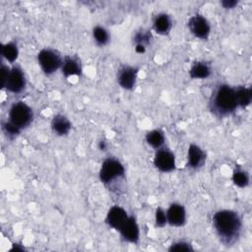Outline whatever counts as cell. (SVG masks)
<instances>
[{
  "label": "cell",
  "mask_w": 252,
  "mask_h": 252,
  "mask_svg": "<svg viewBox=\"0 0 252 252\" xmlns=\"http://www.w3.org/2000/svg\"><path fill=\"white\" fill-rule=\"evenodd\" d=\"M145 138H146L147 144L156 150L161 149L163 147L164 141H165L164 134L159 129H154V130L148 132L146 134Z\"/></svg>",
  "instance_id": "19"
},
{
  "label": "cell",
  "mask_w": 252,
  "mask_h": 252,
  "mask_svg": "<svg viewBox=\"0 0 252 252\" xmlns=\"http://www.w3.org/2000/svg\"><path fill=\"white\" fill-rule=\"evenodd\" d=\"M130 216L127 214L126 210L120 206H113L111 207L105 218V222L108 224L109 227L119 231L120 228L124 225Z\"/></svg>",
  "instance_id": "10"
},
{
  "label": "cell",
  "mask_w": 252,
  "mask_h": 252,
  "mask_svg": "<svg viewBox=\"0 0 252 252\" xmlns=\"http://www.w3.org/2000/svg\"><path fill=\"white\" fill-rule=\"evenodd\" d=\"M172 28V20L166 13H158L153 21L154 31L160 35L167 34Z\"/></svg>",
  "instance_id": "15"
},
{
  "label": "cell",
  "mask_w": 252,
  "mask_h": 252,
  "mask_svg": "<svg viewBox=\"0 0 252 252\" xmlns=\"http://www.w3.org/2000/svg\"><path fill=\"white\" fill-rule=\"evenodd\" d=\"M137 77H138L137 68L130 65H123L119 68L117 72V83L122 89L126 91H130L135 88Z\"/></svg>",
  "instance_id": "9"
},
{
  "label": "cell",
  "mask_w": 252,
  "mask_h": 252,
  "mask_svg": "<svg viewBox=\"0 0 252 252\" xmlns=\"http://www.w3.org/2000/svg\"><path fill=\"white\" fill-rule=\"evenodd\" d=\"M212 111L220 116H225L238 108L235 88L221 84L216 88L210 100Z\"/></svg>",
  "instance_id": "2"
},
{
  "label": "cell",
  "mask_w": 252,
  "mask_h": 252,
  "mask_svg": "<svg viewBox=\"0 0 252 252\" xmlns=\"http://www.w3.org/2000/svg\"><path fill=\"white\" fill-rule=\"evenodd\" d=\"M231 179L233 184L239 188L247 187L250 182L249 173L242 168H235L232 172Z\"/></svg>",
  "instance_id": "22"
},
{
  "label": "cell",
  "mask_w": 252,
  "mask_h": 252,
  "mask_svg": "<svg viewBox=\"0 0 252 252\" xmlns=\"http://www.w3.org/2000/svg\"><path fill=\"white\" fill-rule=\"evenodd\" d=\"M155 221H156V225L158 227H163L166 223H167V219H166V213L165 211L158 207L156 210L155 213Z\"/></svg>",
  "instance_id": "26"
},
{
  "label": "cell",
  "mask_w": 252,
  "mask_h": 252,
  "mask_svg": "<svg viewBox=\"0 0 252 252\" xmlns=\"http://www.w3.org/2000/svg\"><path fill=\"white\" fill-rule=\"evenodd\" d=\"M166 213V219L167 223H169L172 226H183L186 222V210L181 204L173 203L171 204L167 210Z\"/></svg>",
  "instance_id": "11"
},
{
  "label": "cell",
  "mask_w": 252,
  "mask_h": 252,
  "mask_svg": "<svg viewBox=\"0 0 252 252\" xmlns=\"http://www.w3.org/2000/svg\"><path fill=\"white\" fill-rule=\"evenodd\" d=\"M237 1L236 0H223L220 2L221 6L225 9H232L237 5Z\"/></svg>",
  "instance_id": "27"
},
{
  "label": "cell",
  "mask_w": 252,
  "mask_h": 252,
  "mask_svg": "<svg viewBox=\"0 0 252 252\" xmlns=\"http://www.w3.org/2000/svg\"><path fill=\"white\" fill-rule=\"evenodd\" d=\"M93 37L98 46L106 45L110 39L108 31L101 26H95L93 29Z\"/></svg>",
  "instance_id": "23"
},
{
  "label": "cell",
  "mask_w": 252,
  "mask_h": 252,
  "mask_svg": "<svg viewBox=\"0 0 252 252\" xmlns=\"http://www.w3.org/2000/svg\"><path fill=\"white\" fill-rule=\"evenodd\" d=\"M122 238L130 243H137L140 238V228L136 219L130 216L127 221L119 230Z\"/></svg>",
  "instance_id": "12"
},
{
  "label": "cell",
  "mask_w": 252,
  "mask_h": 252,
  "mask_svg": "<svg viewBox=\"0 0 252 252\" xmlns=\"http://www.w3.org/2000/svg\"><path fill=\"white\" fill-rule=\"evenodd\" d=\"M1 54L2 56L10 63L16 61L19 55V49L17 44L14 41H9L1 45Z\"/></svg>",
  "instance_id": "21"
},
{
  "label": "cell",
  "mask_w": 252,
  "mask_h": 252,
  "mask_svg": "<svg viewBox=\"0 0 252 252\" xmlns=\"http://www.w3.org/2000/svg\"><path fill=\"white\" fill-rule=\"evenodd\" d=\"M205 161L206 154L203 149L196 144H191L187 151V166L192 169H199Z\"/></svg>",
  "instance_id": "13"
},
{
  "label": "cell",
  "mask_w": 252,
  "mask_h": 252,
  "mask_svg": "<svg viewBox=\"0 0 252 252\" xmlns=\"http://www.w3.org/2000/svg\"><path fill=\"white\" fill-rule=\"evenodd\" d=\"M213 225L220 240L229 245L238 239L242 229V220L237 212L223 209L215 213Z\"/></svg>",
  "instance_id": "1"
},
{
  "label": "cell",
  "mask_w": 252,
  "mask_h": 252,
  "mask_svg": "<svg viewBox=\"0 0 252 252\" xmlns=\"http://www.w3.org/2000/svg\"><path fill=\"white\" fill-rule=\"evenodd\" d=\"M60 70L63 76L66 78L80 76L82 74V64L79 57L75 55H68L63 57Z\"/></svg>",
  "instance_id": "14"
},
{
  "label": "cell",
  "mask_w": 252,
  "mask_h": 252,
  "mask_svg": "<svg viewBox=\"0 0 252 252\" xmlns=\"http://www.w3.org/2000/svg\"><path fill=\"white\" fill-rule=\"evenodd\" d=\"M51 130L58 136H65L71 131V122L63 114H56L51 119Z\"/></svg>",
  "instance_id": "16"
},
{
  "label": "cell",
  "mask_w": 252,
  "mask_h": 252,
  "mask_svg": "<svg viewBox=\"0 0 252 252\" xmlns=\"http://www.w3.org/2000/svg\"><path fill=\"white\" fill-rule=\"evenodd\" d=\"M9 121L21 130L28 127L33 118L32 109L24 101H17L12 104L9 110Z\"/></svg>",
  "instance_id": "4"
},
{
  "label": "cell",
  "mask_w": 252,
  "mask_h": 252,
  "mask_svg": "<svg viewBox=\"0 0 252 252\" xmlns=\"http://www.w3.org/2000/svg\"><path fill=\"white\" fill-rule=\"evenodd\" d=\"M2 129L3 132L9 137V138H14L16 136H18L21 132V129L19 127H17L16 125H14L12 122H10L9 120L6 122H3L2 124Z\"/></svg>",
  "instance_id": "25"
},
{
  "label": "cell",
  "mask_w": 252,
  "mask_h": 252,
  "mask_svg": "<svg viewBox=\"0 0 252 252\" xmlns=\"http://www.w3.org/2000/svg\"><path fill=\"white\" fill-rule=\"evenodd\" d=\"M190 32L197 38L207 39L211 33V25L202 15L192 16L187 23Z\"/></svg>",
  "instance_id": "7"
},
{
  "label": "cell",
  "mask_w": 252,
  "mask_h": 252,
  "mask_svg": "<svg viewBox=\"0 0 252 252\" xmlns=\"http://www.w3.org/2000/svg\"><path fill=\"white\" fill-rule=\"evenodd\" d=\"M212 69L209 63L205 61L194 62L189 69V76L194 80H204L211 76Z\"/></svg>",
  "instance_id": "17"
},
{
  "label": "cell",
  "mask_w": 252,
  "mask_h": 252,
  "mask_svg": "<svg viewBox=\"0 0 252 252\" xmlns=\"http://www.w3.org/2000/svg\"><path fill=\"white\" fill-rule=\"evenodd\" d=\"M26 77L23 70L20 67H13L9 70L7 79L2 85L8 92L13 94H19L26 88Z\"/></svg>",
  "instance_id": "6"
},
{
  "label": "cell",
  "mask_w": 252,
  "mask_h": 252,
  "mask_svg": "<svg viewBox=\"0 0 252 252\" xmlns=\"http://www.w3.org/2000/svg\"><path fill=\"white\" fill-rule=\"evenodd\" d=\"M125 173L124 165L114 158H108L101 163L98 175L99 179L104 184H110L117 178L123 177Z\"/></svg>",
  "instance_id": "5"
},
{
  "label": "cell",
  "mask_w": 252,
  "mask_h": 252,
  "mask_svg": "<svg viewBox=\"0 0 252 252\" xmlns=\"http://www.w3.org/2000/svg\"><path fill=\"white\" fill-rule=\"evenodd\" d=\"M62 61L61 54L53 48H43L37 54L38 65L46 75H51L61 69Z\"/></svg>",
  "instance_id": "3"
},
{
  "label": "cell",
  "mask_w": 252,
  "mask_h": 252,
  "mask_svg": "<svg viewBox=\"0 0 252 252\" xmlns=\"http://www.w3.org/2000/svg\"><path fill=\"white\" fill-rule=\"evenodd\" d=\"M154 165L161 172H170L175 169V156L165 148L157 150L154 157Z\"/></svg>",
  "instance_id": "8"
},
{
  "label": "cell",
  "mask_w": 252,
  "mask_h": 252,
  "mask_svg": "<svg viewBox=\"0 0 252 252\" xmlns=\"http://www.w3.org/2000/svg\"><path fill=\"white\" fill-rule=\"evenodd\" d=\"M98 148H99L100 151H106V149H107V144H106V142L103 141V140L99 141V143H98Z\"/></svg>",
  "instance_id": "28"
},
{
  "label": "cell",
  "mask_w": 252,
  "mask_h": 252,
  "mask_svg": "<svg viewBox=\"0 0 252 252\" xmlns=\"http://www.w3.org/2000/svg\"><path fill=\"white\" fill-rule=\"evenodd\" d=\"M193 247H192V244H190L189 242L187 241H184V240H179V241H175L173 243L170 244V246L168 247V251L170 252H173V251H187V252H190V251H193Z\"/></svg>",
  "instance_id": "24"
},
{
  "label": "cell",
  "mask_w": 252,
  "mask_h": 252,
  "mask_svg": "<svg viewBox=\"0 0 252 252\" xmlns=\"http://www.w3.org/2000/svg\"><path fill=\"white\" fill-rule=\"evenodd\" d=\"M235 94L238 107L245 108L250 105L252 100V90L250 87L239 86L235 88Z\"/></svg>",
  "instance_id": "20"
},
{
  "label": "cell",
  "mask_w": 252,
  "mask_h": 252,
  "mask_svg": "<svg viewBox=\"0 0 252 252\" xmlns=\"http://www.w3.org/2000/svg\"><path fill=\"white\" fill-rule=\"evenodd\" d=\"M151 40H152V33L149 31L141 30L137 32L133 37L135 51L139 54L145 53L147 46L150 44Z\"/></svg>",
  "instance_id": "18"
}]
</instances>
